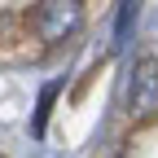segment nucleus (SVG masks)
I'll use <instances>...</instances> for the list:
<instances>
[{"label":"nucleus","mask_w":158,"mask_h":158,"mask_svg":"<svg viewBox=\"0 0 158 158\" xmlns=\"http://www.w3.org/2000/svg\"><path fill=\"white\" fill-rule=\"evenodd\" d=\"M31 27L44 44H66L84 27V0H35Z\"/></svg>","instance_id":"f257e3e1"},{"label":"nucleus","mask_w":158,"mask_h":158,"mask_svg":"<svg viewBox=\"0 0 158 158\" xmlns=\"http://www.w3.org/2000/svg\"><path fill=\"white\" fill-rule=\"evenodd\" d=\"M123 106H127V118L136 123H149L158 114V57H136L132 70H127V88H123Z\"/></svg>","instance_id":"f03ea898"},{"label":"nucleus","mask_w":158,"mask_h":158,"mask_svg":"<svg viewBox=\"0 0 158 158\" xmlns=\"http://www.w3.org/2000/svg\"><path fill=\"white\" fill-rule=\"evenodd\" d=\"M136 18H141V0H118V18H114V40H110V48H127V40L136 31Z\"/></svg>","instance_id":"7ed1b4c3"},{"label":"nucleus","mask_w":158,"mask_h":158,"mask_svg":"<svg viewBox=\"0 0 158 158\" xmlns=\"http://www.w3.org/2000/svg\"><path fill=\"white\" fill-rule=\"evenodd\" d=\"M57 88H62V84H44V88H40V106H35V118H31V136H44V127H48V110H53Z\"/></svg>","instance_id":"20e7f679"}]
</instances>
